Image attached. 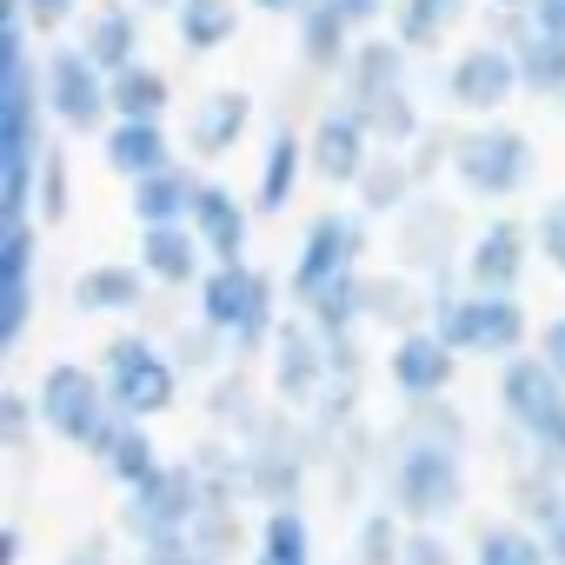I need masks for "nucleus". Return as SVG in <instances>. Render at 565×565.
I'll list each match as a JSON object with an SVG mask.
<instances>
[{"label":"nucleus","instance_id":"f704fd0d","mask_svg":"<svg viewBox=\"0 0 565 565\" xmlns=\"http://www.w3.org/2000/svg\"><path fill=\"white\" fill-rule=\"evenodd\" d=\"M466 558H472V565H552L545 532H539V525H525V519H512V512H505V519L472 525Z\"/></svg>","mask_w":565,"mask_h":565},{"label":"nucleus","instance_id":"680f3d73","mask_svg":"<svg viewBox=\"0 0 565 565\" xmlns=\"http://www.w3.org/2000/svg\"><path fill=\"white\" fill-rule=\"evenodd\" d=\"M545 552H552V565H565V512L545 525Z\"/></svg>","mask_w":565,"mask_h":565},{"label":"nucleus","instance_id":"f257e3e1","mask_svg":"<svg viewBox=\"0 0 565 565\" xmlns=\"http://www.w3.org/2000/svg\"><path fill=\"white\" fill-rule=\"evenodd\" d=\"M380 486H386V505H393L406 525H452V519L466 512V499H472V452L393 426V433H386Z\"/></svg>","mask_w":565,"mask_h":565},{"label":"nucleus","instance_id":"864d4df0","mask_svg":"<svg viewBox=\"0 0 565 565\" xmlns=\"http://www.w3.org/2000/svg\"><path fill=\"white\" fill-rule=\"evenodd\" d=\"M28 327H34V287L28 294H0V353H21Z\"/></svg>","mask_w":565,"mask_h":565},{"label":"nucleus","instance_id":"4468645a","mask_svg":"<svg viewBox=\"0 0 565 565\" xmlns=\"http://www.w3.org/2000/svg\"><path fill=\"white\" fill-rule=\"evenodd\" d=\"M532 259H539V246H532V220H519V213H492V220L472 226L466 259H459V279H466L472 294H525Z\"/></svg>","mask_w":565,"mask_h":565},{"label":"nucleus","instance_id":"aec40b11","mask_svg":"<svg viewBox=\"0 0 565 565\" xmlns=\"http://www.w3.org/2000/svg\"><path fill=\"white\" fill-rule=\"evenodd\" d=\"M413 47H399L393 34H366L360 41V54L347 61V74H340V100L347 107H360V114H373L380 100H393V94H406L413 87Z\"/></svg>","mask_w":565,"mask_h":565},{"label":"nucleus","instance_id":"bb28decb","mask_svg":"<svg viewBox=\"0 0 565 565\" xmlns=\"http://www.w3.org/2000/svg\"><path fill=\"white\" fill-rule=\"evenodd\" d=\"M200 180H206V173H200L193 160H173V167H160V173H147V180L127 186V213H134L140 226H193Z\"/></svg>","mask_w":565,"mask_h":565},{"label":"nucleus","instance_id":"4be33fe9","mask_svg":"<svg viewBox=\"0 0 565 565\" xmlns=\"http://www.w3.org/2000/svg\"><path fill=\"white\" fill-rule=\"evenodd\" d=\"M253 226H259L253 193H239V186H226L220 173H206V180H200V200H193V233L206 239V253H213V259H246Z\"/></svg>","mask_w":565,"mask_h":565},{"label":"nucleus","instance_id":"393cba45","mask_svg":"<svg viewBox=\"0 0 565 565\" xmlns=\"http://www.w3.org/2000/svg\"><path fill=\"white\" fill-rule=\"evenodd\" d=\"M147 294H153V279L140 259H94L74 273V313L87 320H127L147 307Z\"/></svg>","mask_w":565,"mask_h":565},{"label":"nucleus","instance_id":"2eb2a0df","mask_svg":"<svg viewBox=\"0 0 565 565\" xmlns=\"http://www.w3.org/2000/svg\"><path fill=\"white\" fill-rule=\"evenodd\" d=\"M492 399H499V419L519 433V439H532V452L552 439V426L565 419V380L539 360V347L532 353H519V360H505L499 373H492Z\"/></svg>","mask_w":565,"mask_h":565},{"label":"nucleus","instance_id":"b1692460","mask_svg":"<svg viewBox=\"0 0 565 565\" xmlns=\"http://www.w3.org/2000/svg\"><path fill=\"white\" fill-rule=\"evenodd\" d=\"M433 327V287L406 266H366V333H413Z\"/></svg>","mask_w":565,"mask_h":565},{"label":"nucleus","instance_id":"c9c22d12","mask_svg":"<svg viewBox=\"0 0 565 565\" xmlns=\"http://www.w3.org/2000/svg\"><path fill=\"white\" fill-rule=\"evenodd\" d=\"M505 505H512V519H525V525L545 532V525L565 512V472L545 466V459L512 466V472H505Z\"/></svg>","mask_w":565,"mask_h":565},{"label":"nucleus","instance_id":"13d9d810","mask_svg":"<svg viewBox=\"0 0 565 565\" xmlns=\"http://www.w3.org/2000/svg\"><path fill=\"white\" fill-rule=\"evenodd\" d=\"M532 28H545V34H565V0H539V8H532Z\"/></svg>","mask_w":565,"mask_h":565},{"label":"nucleus","instance_id":"8fccbe9b","mask_svg":"<svg viewBox=\"0 0 565 565\" xmlns=\"http://www.w3.org/2000/svg\"><path fill=\"white\" fill-rule=\"evenodd\" d=\"M532 246H539V266H552L565 279V193L532 206Z\"/></svg>","mask_w":565,"mask_h":565},{"label":"nucleus","instance_id":"9d476101","mask_svg":"<svg viewBox=\"0 0 565 565\" xmlns=\"http://www.w3.org/2000/svg\"><path fill=\"white\" fill-rule=\"evenodd\" d=\"M41 100H47L54 134H107L114 127V74L94 54H81V41H47Z\"/></svg>","mask_w":565,"mask_h":565},{"label":"nucleus","instance_id":"dca6fc26","mask_svg":"<svg viewBox=\"0 0 565 565\" xmlns=\"http://www.w3.org/2000/svg\"><path fill=\"white\" fill-rule=\"evenodd\" d=\"M373 153H380V140H373V127H366L360 107L327 100V107L313 114V127H307V160H313V180H320V186L353 193L360 173L373 167Z\"/></svg>","mask_w":565,"mask_h":565},{"label":"nucleus","instance_id":"bf43d9fd","mask_svg":"<svg viewBox=\"0 0 565 565\" xmlns=\"http://www.w3.org/2000/svg\"><path fill=\"white\" fill-rule=\"evenodd\" d=\"M21 558H28V532L8 525V539H0V565H21Z\"/></svg>","mask_w":565,"mask_h":565},{"label":"nucleus","instance_id":"c03bdc74","mask_svg":"<svg viewBox=\"0 0 565 565\" xmlns=\"http://www.w3.org/2000/svg\"><path fill=\"white\" fill-rule=\"evenodd\" d=\"M366 127H373V140L380 147H393V153H406L433 120H426V107H419V94L406 87V94H393V100H380L373 114H366Z\"/></svg>","mask_w":565,"mask_h":565},{"label":"nucleus","instance_id":"5701e85b","mask_svg":"<svg viewBox=\"0 0 565 565\" xmlns=\"http://www.w3.org/2000/svg\"><path fill=\"white\" fill-rule=\"evenodd\" d=\"M74 41L107 74H127L134 61H147V14L134 8V0H94V8L81 14V28H74Z\"/></svg>","mask_w":565,"mask_h":565},{"label":"nucleus","instance_id":"a18cd8bd","mask_svg":"<svg viewBox=\"0 0 565 565\" xmlns=\"http://www.w3.org/2000/svg\"><path fill=\"white\" fill-rule=\"evenodd\" d=\"M406 433H426V439H446V446H479V433H472V413L459 406V399H426V406H406V419H399Z\"/></svg>","mask_w":565,"mask_h":565},{"label":"nucleus","instance_id":"f3484780","mask_svg":"<svg viewBox=\"0 0 565 565\" xmlns=\"http://www.w3.org/2000/svg\"><path fill=\"white\" fill-rule=\"evenodd\" d=\"M459 353L439 327H413L386 347V386L399 393V406H426V399H452L459 386Z\"/></svg>","mask_w":565,"mask_h":565},{"label":"nucleus","instance_id":"ea45409f","mask_svg":"<svg viewBox=\"0 0 565 565\" xmlns=\"http://www.w3.org/2000/svg\"><path fill=\"white\" fill-rule=\"evenodd\" d=\"M160 340H167V353H173V366H180L186 380H193V373H206V380H213V373H226V366H233V347H226L213 327H200V320H180V327H167Z\"/></svg>","mask_w":565,"mask_h":565},{"label":"nucleus","instance_id":"6e6552de","mask_svg":"<svg viewBox=\"0 0 565 565\" xmlns=\"http://www.w3.org/2000/svg\"><path fill=\"white\" fill-rule=\"evenodd\" d=\"M34 406H41V426L47 439L74 446V452H94V439L120 419L100 366H81V360H47L34 373Z\"/></svg>","mask_w":565,"mask_h":565},{"label":"nucleus","instance_id":"423d86ee","mask_svg":"<svg viewBox=\"0 0 565 565\" xmlns=\"http://www.w3.org/2000/svg\"><path fill=\"white\" fill-rule=\"evenodd\" d=\"M366 253H373V220L360 206H320L294 239V266H287L294 307H313L327 287L366 273Z\"/></svg>","mask_w":565,"mask_h":565},{"label":"nucleus","instance_id":"a878e982","mask_svg":"<svg viewBox=\"0 0 565 565\" xmlns=\"http://www.w3.org/2000/svg\"><path fill=\"white\" fill-rule=\"evenodd\" d=\"M134 259L147 266V279L167 287V294H193L200 279L213 273V253H206V239L193 226H140V253Z\"/></svg>","mask_w":565,"mask_h":565},{"label":"nucleus","instance_id":"7c9ffc66","mask_svg":"<svg viewBox=\"0 0 565 565\" xmlns=\"http://www.w3.org/2000/svg\"><path fill=\"white\" fill-rule=\"evenodd\" d=\"M246 565H320V539L307 505H273L253 519V552Z\"/></svg>","mask_w":565,"mask_h":565},{"label":"nucleus","instance_id":"c756f323","mask_svg":"<svg viewBox=\"0 0 565 565\" xmlns=\"http://www.w3.org/2000/svg\"><path fill=\"white\" fill-rule=\"evenodd\" d=\"M419 193H426V186H419L413 160H406V153H393V147H380V153H373V167H366V173H360V186H353V206H360L373 226H393Z\"/></svg>","mask_w":565,"mask_h":565},{"label":"nucleus","instance_id":"a19ab883","mask_svg":"<svg viewBox=\"0 0 565 565\" xmlns=\"http://www.w3.org/2000/svg\"><path fill=\"white\" fill-rule=\"evenodd\" d=\"M406 532H413V525H406L393 505H366V512L353 519V565H399Z\"/></svg>","mask_w":565,"mask_h":565},{"label":"nucleus","instance_id":"6ab92c4d","mask_svg":"<svg viewBox=\"0 0 565 565\" xmlns=\"http://www.w3.org/2000/svg\"><path fill=\"white\" fill-rule=\"evenodd\" d=\"M253 120H259V100L246 94V87H206L193 107H186V127H180V147H186V160H226L233 147H246V134H253Z\"/></svg>","mask_w":565,"mask_h":565},{"label":"nucleus","instance_id":"39448f33","mask_svg":"<svg viewBox=\"0 0 565 565\" xmlns=\"http://www.w3.org/2000/svg\"><path fill=\"white\" fill-rule=\"evenodd\" d=\"M239 452H246V499H253L259 512L300 505V492H307L313 472H320L313 433H307V419L287 413V406H266V419L239 439Z\"/></svg>","mask_w":565,"mask_h":565},{"label":"nucleus","instance_id":"603ef678","mask_svg":"<svg viewBox=\"0 0 565 565\" xmlns=\"http://www.w3.org/2000/svg\"><path fill=\"white\" fill-rule=\"evenodd\" d=\"M479 8H486V34L519 47L532 34V8H539V0H479Z\"/></svg>","mask_w":565,"mask_h":565},{"label":"nucleus","instance_id":"9b49d317","mask_svg":"<svg viewBox=\"0 0 565 565\" xmlns=\"http://www.w3.org/2000/svg\"><path fill=\"white\" fill-rule=\"evenodd\" d=\"M327 386H333V333H320L294 307L287 320H279L273 347H266V393H273V406L313 419L320 399H327Z\"/></svg>","mask_w":565,"mask_h":565},{"label":"nucleus","instance_id":"052dcab7","mask_svg":"<svg viewBox=\"0 0 565 565\" xmlns=\"http://www.w3.org/2000/svg\"><path fill=\"white\" fill-rule=\"evenodd\" d=\"M539 459H545V466H558V472H565V419H558V426H552V439H545V446H539Z\"/></svg>","mask_w":565,"mask_h":565},{"label":"nucleus","instance_id":"2f4dec72","mask_svg":"<svg viewBox=\"0 0 565 565\" xmlns=\"http://www.w3.org/2000/svg\"><path fill=\"white\" fill-rule=\"evenodd\" d=\"M472 8H479V0H393L386 34H393L399 47H413V54H439V47L472 21Z\"/></svg>","mask_w":565,"mask_h":565},{"label":"nucleus","instance_id":"6e6d98bb","mask_svg":"<svg viewBox=\"0 0 565 565\" xmlns=\"http://www.w3.org/2000/svg\"><path fill=\"white\" fill-rule=\"evenodd\" d=\"M532 347H539V360L565 380V307H558L552 320H539V340H532Z\"/></svg>","mask_w":565,"mask_h":565},{"label":"nucleus","instance_id":"37998d69","mask_svg":"<svg viewBox=\"0 0 565 565\" xmlns=\"http://www.w3.org/2000/svg\"><path fill=\"white\" fill-rule=\"evenodd\" d=\"M41 266V220H8L0 233V294H28Z\"/></svg>","mask_w":565,"mask_h":565},{"label":"nucleus","instance_id":"0e129e2a","mask_svg":"<svg viewBox=\"0 0 565 565\" xmlns=\"http://www.w3.org/2000/svg\"><path fill=\"white\" fill-rule=\"evenodd\" d=\"M134 8H140V14H173L180 0H134Z\"/></svg>","mask_w":565,"mask_h":565},{"label":"nucleus","instance_id":"0eeeda50","mask_svg":"<svg viewBox=\"0 0 565 565\" xmlns=\"http://www.w3.org/2000/svg\"><path fill=\"white\" fill-rule=\"evenodd\" d=\"M94 366H100L114 406H120L127 419H140V426L167 419V413L180 406V393H186V373L173 366V353H167L160 333H107Z\"/></svg>","mask_w":565,"mask_h":565},{"label":"nucleus","instance_id":"4d7b16f0","mask_svg":"<svg viewBox=\"0 0 565 565\" xmlns=\"http://www.w3.org/2000/svg\"><path fill=\"white\" fill-rule=\"evenodd\" d=\"M347 8V21L360 28V34H380L386 21H393V0H340Z\"/></svg>","mask_w":565,"mask_h":565},{"label":"nucleus","instance_id":"79ce46f5","mask_svg":"<svg viewBox=\"0 0 565 565\" xmlns=\"http://www.w3.org/2000/svg\"><path fill=\"white\" fill-rule=\"evenodd\" d=\"M67 213H74V160H67L61 140H47L41 173H34V220L41 226H67Z\"/></svg>","mask_w":565,"mask_h":565},{"label":"nucleus","instance_id":"ddd939ff","mask_svg":"<svg viewBox=\"0 0 565 565\" xmlns=\"http://www.w3.org/2000/svg\"><path fill=\"white\" fill-rule=\"evenodd\" d=\"M466 239H472L466 213H459L452 200H439V193H419V200L393 220V259H399L406 273H419L426 287H433V279H452V273H459Z\"/></svg>","mask_w":565,"mask_h":565},{"label":"nucleus","instance_id":"72a5a7b5","mask_svg":"<svg viewBox=\"0 0 565 565\" xmlns=\"http://www.w3.org/2000/svg\"><path fill=\"white\" fill-rule=\"evenodd\" d=\"M246 28V0H180L173 8V34L186 47V61H213L239 41Z\"/></svg>","mask_w":565,"mask_h":565},{"label":"nucleus","instance_id":"f8f14e48","mask_svg":"<svg viewBox=\"0 0 565 565\" xmlns=\"http://www.w3.org/2000/svg\"><path fill=\"white\" fill-rule=\"evenodd\" d=\"M206 512V479L193 459H167L147 486L120 492V532L134 545H153V539H186L193 519Z\"/></svg>","mask_w":565,"mask_h":565},{"label":"nucleus","instance_id":"473e14b6","mask_svg":"<svg viewBox=\"0 0 565 565\" xmlns=\"http://www.w3.org/2000/svg\"><path fill=\"white\" fill-rule=\"evenodd\" d=\"M259 419H266V386H259L253 366L233 360L226 373L206 380V433H233V439H246Z\"/></svg>","mask_w":565,"mask_h":565},{"label":"nucleus","instance_id":"e433bc0d","mask_svg":"<svg viewBox=\"0 0 565 565\" xmlns=\"http://www.w3.org/2000/svg\"><path fill=\"white\" fill-rule=\"evenodd\" d=\"M173 114V74L160 61H134L114 74V120H167Z\"/></svg>","mask_w":565,"mask_h":565},{"label":"nucleus","instance_id":"a211bd4d","mask_svg":"<svg viewBox=\"0 0 565 565\" xmlns=\"http://www.w3.org/2000/svg\"><path fill=\"white\" fill-rule=\"evenodd\" d=\"M313 180V160H307V127L294 120H273L266 140H259V160H253V213L259 220H279L294 213L300 186Z\"/></svg>","mask_w":565,"mask_h":565},{"label":"nucleus","instance_id":"c85d7f7f","mask_svg":"<svg viewBox=\"0 0 565 565\" xmlns=\"http://www.w3.org/2000/svg\"><path fill=\"white\" fill-rule=\"evenodd\" d=\"M100 160H107V173L114 180H147V173H160V167H173L180 153H173V134H167V120H114L107 134H100Z\"/></svg>","mask_w":565,"mask_h":565},{"label":"nucleus","instance_id":"20e7f679","mask_svg":"<svg viewBox=\"0 0 565 565\" xmlns=\"http://www.w3.org/2000/svg\"><path fill=\"white\" fill-rule=\"evenodd\" d=\"M472 206H512L539 186V140L512 120H466L446 173Z\"/></svg>","mask_w":565,"mask_h":565},{"label":"nucleus","instance_id":"412c9836","mask_svg":"<svg viewBox=\"0 0 565 565\" xmlns=\"http://www.w3.org/2000/svg\"><path fill=\"white\" fill-rule=\"evenodd\" d=\"M360 41H366V34L347 21L340 0H307V8L294 14V54H300V67L320 74V81H340L347 61L360 54Z\"/></svg>","mask_w":565,"mask_h":565},{"label":"nucleus","instance_id":"4c0bfd02","mask_svg":"<svg viewBox=\"0 0 565 565\" xmlns=\"http://www.w3.org/2000/svg\"><path fill=\"white\" fill-rule=\"evenodd\" d=\"M193 545H200V558H220V565H233L239 552H253L246 499H206V512L193 519Z\"/></svg>","mask_w":565,"mask_h":565},{"label":"nucleus","instance_id":"69168bd1","mask_svg":"<svg viewBox=\"0 0 565 565\" xmlns=\"http://www.w3.org/2000/svg\"><path fill=\"white\" fill-rule=\"evenodd\" d=\"M200 565H220V558H200Z\"/></svg>","mask_w":565,"mask_h":565},{"label":"nucleus","instance_id":"f03ea898","mask_svg":"<svg viewBox=\"0 0 565 565\" xmlns=\"http://www.w3.org/2000/svg\"><path fill=\"white\" fill-rule=\"evenodd\" d=\"M193 320L213 327L233 347L239 366H253L273 347L279 320H287L279 313V279L266 266H253V259H213V273L193 287Z\"/></svg>","mask_w":565,"mask_h":565},{"label":"nucleus","instance_id":"e2e57ef3","mask_svg":"<svg viewBox=\"0 0 565 565\" xmlns=\"http://www.w3.org/2000/svg\"><path fill=\"white\" fill-rule=\"evenodd\" d=\"M246 8H259V14H287V21H294L307 0H246Z\"/></svg>","mask_w":565,"mask_h":565},{"label":"nucleus","instance_id":"58836bf2","mask_svg":"<svg viewBox=\"0 0 565 565\" xmlns=\"http://www.w3.org/2000/svg\"><path fill=\"white\" fill-rule=\"evenodd\" d=\"M519 74H525V94L532 100H565V34H545V28H532L525 41H519Z\"/></svg>","mask_w":565,"mask_h":565},{"label":"nucleus","instance_id":"cd10ccee","mask_svg":"<svg viewBox=\"0 0 565 565\" xmlns=\"http://www.w3.org/2000/svg\"><path fill=\"white\" fill-rule=\"evenodd\" d=\"M94 466H100V479L107 486H120V492H134V486H147L167 459H160V439H153V426H140V419H114L100 439H94V452H87Z\"/></svg>","mask_w":565,"mask_h":565},{"label":"nucleus","instance_id":"338daca9","mask_svg":"<svg viewBox=\"0 0 565 565\" xmlns=\"http://www.w3.org/2000/svg\"><path fill=\"white\" fill-rule=\"evenodd\" d=\"M558 114H565V100H558Z\"/></svg>","mask_w":565,"mask_h":565},{"label":"nucleus","instance_id":"3c124183","mask_svg":"<svg viewBox=\"0 0 565 565\" xmlns=\"http://www.w3.org/2000/svg\"><path fill=\"white\" fill-rule=\"evenodd\" d=\"M399 565H472V558H466L459 539H446V525H413Z\"/></svg>","mask_w":565,"mask_h":565},{"label":"nucleus","instance_id":"49530a36","mask_svg":"<svg viewBox=\"0 0 565 565\" xmlns=\"http://www.w3.org/2000/svg\"><path fill=\"white\" fill-rule=\"evenodd\" d=\"M87 8H94V0H8V14H14L28 34H41V41H61L67 28H81Z\"/></svg>","mask_w":565,"mask_h":565},{"label":"nucleus","instance_id":"de8ad7c7","mask_svg":"<svg viewBox=\"0 0 565 565\" xmlns=\"http://www.w3.org/2000/svg\"><path fill=\"white\" fill-rule=\"evenodd\" d=\"M34 433H47V426H41V406H34V386H8V393H0V446H8V452H28Z\"/></svg>","mask_w":565,"mask_h":565},{"label":"nucleus","instance_id":"1a4fd4ad","mask_svg":"<svg viewBox=\"0 0 565 565\" xmlns=\"http://www.w3.org/2000/svg\"><path fill=\"white\" fill-rule=\"evenodd\" d=\"M439 94H446V107H452L459 120H505V107L525 94L519 47H512V41H492V34H472L466 47L446 54Z\"/></svg>","mask_w":565,"mask_h":565},{"label":"nucleus","instance_id":"5fc2aeb1","mask_svg":"<svg viewBox=\"0 0 565 565\" xmlns=\"http://www.w3.org/2000/svg\"><path fill=\"white\" fill-rule=\"evenodd\" d=\"M54 565H120V552H114V539L107 532H81L74 545H61V558Z\"/></svg>","mask_w":565,"mask_h":565},{"label":"nucleus","instance_id":"09e8293b","mask_svg":"<svg viewBox=\"0 0 565 565\" xmlns=\"http://www.w3.org/2000/svg\"><path fill=\"white\" fill-rule=\"evenodd\" d=\"M452 153H459V127H452V120H433V127L406 147V160H413L419 186H433L439 173H452Z\"/></svg>","mask_w":565,"mask_h":565},{"label":"nucleus","instance_id":"7ed1b4c3","mask_svg":"<svg viewBox=\"0 0 565 565\" xmlns=\"http://www.w3.org/2000/svg\"><path fill=\"white\" fill-rule=\"evenodd\" d=\"M433 327L452 340L459 360H486V366H505V360L532 353V340H539L525 294H472L459 273L433 279Z\"/></svg>","mask_w":565,"mask_h":565}]
</instances>
